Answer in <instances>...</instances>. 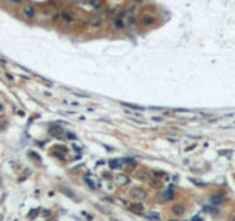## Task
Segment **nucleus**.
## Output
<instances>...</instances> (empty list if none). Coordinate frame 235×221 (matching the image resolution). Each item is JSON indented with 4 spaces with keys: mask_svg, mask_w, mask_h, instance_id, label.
I'll use <instances>...</instances> for the list:
<instances>
[{
    "mask_svg": "<svg viewBox=\"0 0 235 221\" xmlns=\"http://www.w3.org/2000/svg\"><path fill=\"white\" fill-rule=\"evenodd\" d=\"M129 196H131L134 201L140 202L147 198V193H146L144 189H141V187H134V189H131V192H129Z\"/></svg>",
    "mask_w": 235,
    "mask_h": 221,
    "instance_id": "f257e3e1",
    "label": "nucleus"
},
{
    "mask_svg": "<svg viewBox=\"0 0 235 221\" xmlns=\"http://www.w3.org/2000/svg\"><path fill=\"white\" fill-rule=\"evenodd\" d=\"M21 13L25 16V18H28V19H32V18H35V15H37V10L34 6H31V5H22V8H21Z\"/></svg>",
    "mask_w": 235,
    "mask_h": 221,
    "instance_id": "f03ea898",
    "label": "nucleus"
},
{
    "mask_svg": "<svg viewBox=\"0 0 235 221\" xmlns=\"http://www.w3.org/2000/svg\"><path fill=\"white\" fill-rule=\"evenodd\" d=\"M113 180L118 183V184H121V186H125V184L129 183V177H128L126 174H116V175L113 177Z\"/></svg>",
    "mask_w": 235,
    "mask_h": 221,
    "instance_id": "7ed1b4c3",
    "label": "nucleus"
},
{
    "mask_svg": "<svg viewBox=\"0 0 235 221\" xmlns=\"http://www.w3.org/2000/svg\"><path fill=\"white\" fill-rule=\"evenodd\" d=\"M50 134H53L55 137H60V136L63 134V128H62V125H57V124H53L50 125Z\"/></svg>",
    "mask_w": 235,
    "mask_h": 221,
    "instance_id": "20e7f679",
    "label": "nucleus"
},
{
    "mask_svg": "<svg viewBox=\"0 0 235 221\" xmlns=\"http://www.w3.org/2000/svg\"><path fill=\"white\" fill-rule=\"evenodd\" d=\"M184 212H185V206L182 203L172 205V214H175V215H184Z\"/></svg>",
    "mask_w": 235,
    "mask_h": 221,
    "instance_id": "39448f33",
    "label": "nucleus"
},
{
    "mask_svg": "<svg viewBox=\"0 0 235 221\" xmlns=\"http://www.w3.org/2000/svg\"><path fill=\"white\" fill-rule=\"evenodd\" d=\"M129 209H131L134 214H143V211H144V205L140 203V202H135V203H131V205H129Z\"/></svg>",
    "mask_w": 235,
    "mask_h": 221,
    "instance_id": "423d86ee",
    "label": "nucleus"
},
{
    "mask_svg": "<svg viewBox=\"0 0 235 221\" xmlns=\"http://www.w3.org/2000/svg\"><path fill=\"white\" fill-rule=\"evenodd\" d=\"M60 190H62V193H65V195L68 196V198H69V199H74L75 202H79V198H78V196H76V195L72 192L71 189H68V187H62Z\"/></svg>",
    "mask_w": 235,
    "mask_h": 221,
    "instance_id": "0eeeda50",
    "label": "nucleus"
},
{
    "mask_svg": "<svg viewBox=\"0 0 235 221\" xmlns=\"http://www.w3.org/2000/svg\"><path fill=\"white\" fill-rule=\"evenodd\" d=\"M60 18H62V21H65L66 24H72L75 21L74 15L72 13H68V12H60Z\"/></svg>",
    "mask_w": 235,
    "mask_h": 221,
    "instance_id": "6e6552de",
    "label": "nucleus"
},
{
    "mask_svg": "<svg viewBox=\"0 0 235 221\" xmlns=\"http://www.w3.org/2000/svg\"><path fill=\"white\" fill-rule=\"evenodd\" d=\"M135 177L138 180H141V181H149V173L146 170H138L137 174H135Z\"/></svg>",
    "mask_w": 235,
    "mask_h": 221,
    "instance_id": "1a4fd4ad",
    "label": "nucleus"
},
{
    "mask_svg": "<svg viewBox=\"0 0 235 221\" xmlns=\"http://www.w3.org/2000/svg\"><path fill=\"white\" fill-rule=\"evenodd\" d=\"M125 27H126V25H125L123 18H116V19L113 21V28L115 29H123Z\"/></svg>",
    "mask_w": 235,
    "mask_h": 221,
    "instance_id": "9d476101",
    "label": "nucleus"
},
{
    "mask_svg": "<svg viewBox=\"0 0 235 221\" xmlns=\"http://www.w3.org/2000/svg\"><path fill=\"white\" fill-rule=\"evenodd\" d=\"M141 22H143L144 25H151V24L154 22V16H153V15H149V13H146V15L141 16Z\"/></svg>",
    "mask_w": 235,
    "mask_h": 221,
    "instance_id": "9b49d317",
    "label": "nucleus"
},
{
    "mask_svg": "<svg viewBox=\"0 0 235 221\" xmlns=\"http://www.w3.org/2000/svg\"><path fill=\"white\" fill-rule=\"evenodd\" d=\"M85 183H87L91 189H97V186H99V184L96 183V180L91 177V174H87V175H85Z\"/></svg>",
    "mask_w": 235,
    "mask_h": 221,
    "instance_id": "f8f14e48",
    "label": "nucleus"
},
{
    "mask_svg": "<svg viewBox=\"0 0 235 221\" xmlns=\"http://www.w3.org/2000/svg\"><path fill=\"white\" fill-rule=\"evenodd\" d=\"M121 165H122V159H112V161H109V167H110L112 170L121 168Z\"/></svg>",
    "mask_w": 235,
    "mask_h": 221,
    "instance_id": "ddd939ff",
    "label": "nucleus"
},
{
    "mask_svg": "<svg viewBox=\"0 0 235 221\" xmlns=\"http://www.w3.org/2000/svg\"><path fill=\"white\" fill-rule=\"evenodd\" d=\"M94 206H96L99 211H102L103 214H110V209H109V208H106V206H104V205H102V203H96Z\"/></svg>",
    "mask_w": 235,
    "mask_h": 221,
    "instance_id": "4468645a",
    "label": "nucleus"
},
{
    "mask_svg": "<svg viewBox=\"0 0 235 221\" xmlns=\"http://www.w3.org/2000/svg\"><path fill=\"white\" fill-rule=\"evenodd\" d=\"M90 5L94 9H99V8H102V0H90Z\"/></svg>",
    "mask_w": 235,
    "mask_h": 221,
    "instance_id": "2eb2a0df",
    "label": "nucleus"
},
{
    "mask_svg": "<svg viewBox=\"0 0 235 221\" xmlns=\"http://www.w3.org/2000/svg\"><path fill=\"white\" fill-rule=\"evenodd\" d=\"M146 218H149V220H159L160 215L156 214V212H149V214H146Z\"/></svg>",
    "mask_w": 235,
    "mask_h": 221,
    "instance_id": "dca6fc26",
    "label": "nucleus"
},
{
    "mask_svg": "<svg viewBox=\"0 0 235 221\" xmlns=\"http://www.w3.org/2000/svg\"><path fill=\"white\" fill-rule=\"evenodd\" d=\"M150 184L153 186V187H156V189L162 187V181H160V180H157V178H153V180H150Z\"/></svg>",
    "mask_w": 235,
    "mask_h": 221,
    "instance_id": "f3484780",
    "label": "nucleus"
},
{
    "mask_svg": "<svg viewBox=\"0 0 235 221\" xmlns=\"http://www.w3.org/2000/svg\"><path fill=\"white\" fill-rule=\"evenodd\" d=\"M162 198H163V199H170V198H173V190H166V192L163 193V195H162Z\"/></svg>",
    "mask_w": 235,
    "mask_h": 221,
    "instance_id": "a211bd4d",
    "label": "nucleus"
},
{
    "mask_svg": "<svg viewBox=\"0 0 235 221\" xmlns=\"http://www.w3.org/2000/svg\"><path fill=\"white\" fill-rule=\"evenodd\" d=\"M126 108H131V109H137V111H144L143 106H138V105H132V103H123Z\"/></svg>",
    "mask_w": 235,
    "mask_h": 221,
    "instance_id": "6ab92c4d",
    "label": "nucleus"
},
{
    "mask_svg": "<svg viewBox=\"0 0 235 221\" xmlns=\"http://www.w3.org/2000/svg\"><path fill=\"white\" fill-rule=\"evenodd\" d=\"M66 137H68L69 140H75V139H76L75 133H72V131H68V133H66Z\"/></svg>",
    "mask_w": 235,
    "mask_h": 221,
    "instance_id": "aec40b11",
    "label": "nucleus"
},
{
    "mask_svg": "<svg viewBox=\"0 0 235 221\" xmlns=\"http://www.w3.org/2000/svg\"><path fill=\"white\" fill-rule=\"evenodd\" d=\"M6 2H8L9 5H21L24 0H6Z\"/></svg>",
    "mask_w": 235,
    "mask_h": 221,
    "instance_id": "412c9836",
    "label": "nucleus"
},
{
    "mask_svg": "<svg viewBox=\"0 0 235 221\" xmlns=\"http://www.w3.org/2000/svg\"><path fill=\"white\" fill-rule=\"evenodd\" d=\"M37 212H38V209H32V211H31V212H29V214H28V217H29V218H31V220H34V218H35L34 215H35Z\"/></svg>",
    "mask_w": 235,
    "mask_h": 221,
    "instance_id": "4be33fe9",
    "label": "nucleus"
},
{
    "mask_svg": "<svg viewBox=\"0 0 235 221\" xmlns=\"http://www.w3.org/2000/svg\"><path fill=\"white\" fill-rule=\"evenodd\" d=\"M53 156H56L57 159H63V158H65V154H57V152H53Z\"/></svg>",
    "mask_w": 235,
    "mask_h": 221,
    "instance_id": "5701e85b",
    "label": "nucleus"
},
{
    "mask_svg": "<svg viewBox=\"0 0 235 221\" xmlns=\"http://www.w3.org/2000/svg\"><path fill=\"white\" fill-rule=\"evenodd\" d=\"M82 214H84V215H85V217H87V220H88V221H91V220H93V215H91V214H88V212H82Z\"/></svg>",
    "mask_w": 235,
    "mask_h": 221,
    "instance_id": "b1692460",
    "label": "nucleus"
},
{
    "mask_svg": "<svg viewBox=\"0 0 235 221\" xmlns=\"http://www.w3.org/2000/svg\"><path fill=\"white\" fill-rule=\"evenodd\" d=\"M110 221H118V220H116V218H113V217H112V218H110Z\"/></svg>",
    "mask_w": 235,
    "mask_h": 221,
    "instance_id": "393cba45",
    "label": "nucleus"
},
{
    "mask_svg": "<svg viewBox=\"0 0 235 221\" xmlns=\"http://www.w3.org/2000/svg\"><path fill=\"white\" fill-rule=\"evenodd\" d=\"M0 111H2V106H0Z\"/></svg>",
    "mask_w": 235,
    "mask_h": 221,
    "instance_id": "a878e982",
    "label": "nucleus"
},
{
    "mask_svg": "<svg viewBox=\"0 0 235 221\" xmlns=\"http://www.w3.org/2000/svg\"><path fill=\"white\" fill-rule=\"evenodd\" d=\"M74 2H78V0H74Z\"/></svg>",
    "mask_w": 235,
    "mask_h": 221,
    "instance_id": "bb28decb",
    "label": "nucleus"
}]
</instances>
